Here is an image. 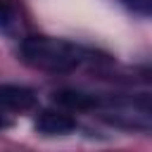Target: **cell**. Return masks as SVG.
<instances>
[{"label":"cell","instance_id":"cell-1","mask_svg":"<svg viewBox=\"0 0 152 152\" xmlns=\"http://www.w3.org/2000/svg\"><path fill=\"white\" fill-rule=\"evenodd\" d=\"M21 57L26 64H31L36 69L64 74V71H74L76 66H81L83 50L69 40L33 36L21 43Z\"/></svg>","mask_w":152,"mask_h":152},{"label":"cell","instance_id":"cell-2","mask_svg":"<svg viewBox=\"0 0 152 152\" xmlns=\"http://www.w3.org/2000/svg\"><path fill=\"white\" fill-rule=\"evenodd\" d=\"M36 104L33 90L24 86H0V114L7 112H26Z\"/></svg>","mask_w":152,"mask_h":152},{"label":"cell","instance_id":"cell-3","mask_svg":"<svg viewBox=\"0 0 152 152\" xmlns=\"http://www.w3.org/2000/svg\"><path fill=\"white\" fill-rule=\"evenodd\" d=\"M36 128L45 135H64V133H71L76 128V121L64 114V112H55V109H45L38 121H36Z\"/></svg>","mask_w":152,"mask_h":152},{"label":"cell","instance_id":"cell-4","mask_svg":"<svg viewBox=\"0 0 152 152\" xmlns=\"http://www.w3.org/2000/svg\"><path fill=\"white\" fill-rule=\"evenodd\" d=\"M55 102L62 104V107H69V109H90V107L97 104V97L81 93V90H57Z\"/></svg>","mask_w":152,"mask_h":152},{"label":"cell","instance_id":"cell-5","mask_svg":"<svg viewBox=\"0 0 152 152\" xmlns=\"http://www.w3.org/2000/svg\"><path fill=\"white\" fill-rule=\"evenodd\" d=\"M14 21V10L7 0H0V26H10Z\"/></svg>","mask_w":152,"mask_h":152},{"label":"cell","instance_id":"cell-6","mask_svg":"<svg viewBox=\"0 0 152 152\" xmlns=\"http://www.w3.org/2000/svg\"><path fill=\"white\" fill-rule=\"evenodd\" d=\"M124 2L138 14H150V10H152V0H124Z\"/></svg>","mask_w":152,"mask_h":152}]
</instances>
